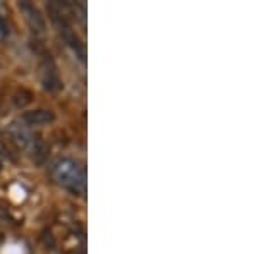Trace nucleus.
<instances>
[{"instance_id":"f03ea898","label":"nucleus","mask_w":258,"mask_h":254,"mask_svg":"<svg viewBox=\"0 0 258 254\" xmlns=\"http://www.w3.org/2000/svg\"><path fill=\"white\" fill-rule=\"evenodd\" d=\"M55 119L53 114L50 110H31V112H26L23 115V120L28 124V126H45V124L52 122Z\"/></svg>"},{"instance_id":"7ed1b4c3","label":"nucleus","mask_w":258,"mask_h":254,"mask_svg":"<svg viewBox=\"0 0 258 254\" xmlns=\"http://www.w3.org/2000/svg\"><path fill=\"white\" fill-rule=\"evenodd\" d=\"M6 35H7V26H6V23H4V19L0 18V40L6 38Z\"/></svg>"},{"instance_id":"f257e3e1","label":"nucleus","mask_w":258,"mask_h":254,"mask_svg":"<svg viewBox=\"0 0 258 254\" xmlns=\"http://www.w3.org/2000/svg\"><path fill=\"white\" fill-rule=\"evenodd\" d=\"M53 181L73 194H83L86 189V176L85 170L78 161L71 158H60L52 165Z\"/></svg>"}]
</instances>
